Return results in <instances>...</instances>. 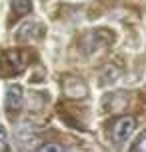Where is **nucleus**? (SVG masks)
<instances>
[{
  "label": "nucleus",
  "instance_id": "f257e3e1",
  "mask_svg": "<svg viewBox=\"0 0 146 152\" xmlns=\"http://www.w3.org/2000/svg\"><path fill=\"white\" fill-rule=\"evenodd\" d=\"M134 128H136V120L132 116H120V118H116L112 122V126H110L112 142L114 144H124L130 138V134L134 132Z\"/></svg>",
  "mask_w": 146,
  "mask_h": 152
},
{
  "label": "nucleus",
  "instance_id": "f03ea898",
  "mask_svg": "<svg viewBox=\"0 0 146 152\" xmlns=\"http://www.w3.org/2000/svg\"><path fill=\"white\" fill-rule=\"evenodd\" d=\"M42 36H44V24L40 22H24L16 32V40L20 42H34Z\"/></svg>",
  "mask_w": 146,
  "mask_h": 152
},
{
  "label": "nucleus",
  "instance_id": "7ed1b4c3",
  "mask_svg": "<svg viewBox=\"0 0 146 152\" xmlns=\"http://www.w3.org/2000/svg\"><path fill=\"white\" fill-rule=\"evenodd\" d=\"M62 88H64V92H66V96H70V98H84L86 94H88V88H86L84 80H80L78 76H66L64 80H62Z\"/></svg>",
  "mask_w": 146,
  "mask_h": 152
},
{
  "label": "nucleus",
  "instance_id": "20e7f679",
  "mask_svg": "<svg viewBox=\"0 0 146 152\" xmlns=\"http://www.w3.org/2000/svg\"><path fill=\"white\" fill-rule=\"evenodd\" d=\"M88 40L92 42V48H90V52H94L96 48H104V46H110L114 44V32L108 30V28H94L90 34H88Z\"/></svg>",
  "mask_w": 146,
  "mask_h": 152
},
{
  "label": "nucleus",
  "instance_id": "39448f33",
  "mask_svg": "<svg viewBox=\"0 0 146 152\" xmlns=\"http://www.w3.org/2000/svg\"><path fill=\"white\" fill-rule=\"evenodd\" d=\"M6 62L10 66V72H22L26 66H28V60H26V52H20V50H12V52L6 54Z\"/></svg>",
  "mask_w": 146,
  "mask_h": 152
},
{
  "label": "nucleus",
  "instance_id": "423d86ee",
  "mask_svg": "<svg viewBox=\"0 0 146 152\" xmlns=\"http://www.w3.org/2000/svg\"><path fill=\"white\" fill-rule=\"evenodd\" d=\"M22 100H24V92H22V86H10L6 92V108L8 110H20L22 106Z\"/></svg>",
  "mask_w": 146,
  "mask_h": 152
},
{
  "label": "nucleus",
  "instance_id": "0eeeda50",
  "mask_svg": "<svg viewBox=\"0 0 146 152\" xmlns=\"http://www.w3.org/2000/svg\"><path fill=\"white\" fill-rule=\"evenodd\" d=\"M16 140L20 142V146L30 144L32 140H34V132H32V128L28 124H20L18 126V130H16Z\"/></svg>",
  "mask_w": 146,
  "mask_h": 152
},
{
  "label": "nucleus",
  "instance_id": "6e6552de",
  "mask_svg": "<svg viewBox=\"0 0 146 152\" xmlns=\"http://www.w3.org/2000/svg\"><path fill=\"white\" fill-rule=\"evenodd\" d=\"M10 4H12V10H14L16 16H24V14H28V12L32 10L30 0H12Z\"/></svg>",
  "mask_w": 146,
  "mask_h": 152
},
{
  "label": "nucleus",
  "instance_id": "1a4fd4ad",
  "mask_svg": "<svg viewBox=\"0 0 146 152\" xmlns=\"http://www.w3.org/2000/svg\"><path fill=\"white\" fill-rule=\"evenodd\" d=\"M102 74H108V78H104L102 82H114L116 78H118V68H114L112 64H108L106 68H104V72Z\"/></svg>",
  "mask_w": 146,
  "mask_h": 152
},
{
  "label": "nucleus",
  "instance_id": "9d476101",
  "mask_svg": "<svg viewBox=\"0 0 146 152\" xmlns=\"http://www.w3.org/2000/svg\"><path fill=\"white\" fill-rule=\"evenodd\" d=\"M132 150H134V152H136V150L146 152V132H144V134H142V136L138 138V142H136V144L132 146Z\"/></svg>",
  "mask_w": 146,
  "mask_h": 152
},
{
  "label": "nucleus",
  "instance_id": "9b49d317",
  "mask_svg": "<svg viewBox=\"0 0 146 152\" xmlns=\"http://www.w3.org/2000/svg\"><path fill=\"white\" fill-rule=\"evenodd\" d=\"M38 150H40V152H48V150H64V146H62V144H42Z\"/></svg>",
  "mask_w": 146,
  "mask_h": 152
},
{
  "label": "nucleus",
  "instance_id": "f8f14e48",
  "mask_svg": "<svg viewBox=\"0 0 146 152\" xmlns=\"http://www.w3.org/2000/svg\"><path fill=\"white\" fill-rule=\"evenodd\" d=\"M6 140H8V134H6V130L0 126V148H4V144H6Z\"/></svg>",
  "mask_w": 146,
  "mask_h": 152
}]
</instances>
